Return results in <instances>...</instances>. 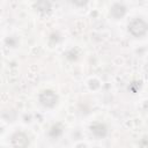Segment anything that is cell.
<instances>
[{"label": "cell", "mask_w": 148, "mask_h": 148, "mask_svg": "<svg viewBox=\"0 0 148 148\" xmlns=\"http://www.w3.org/2000/svg\"><path fill=\"white\" fill-rule=\"evenodd\" d=\"M12 142L15 148H25L29 145V140H28L27 135L23 133H16L12 138Z\"/></svg>", "instance_id": "3"}, {"label": "cell", "mask_w": 148, "mask_h": 148, "mask_svg": "<svg viewBox=\"0 0 148 148\" xmlns=\"http://www.w3.org/2000/svg\"><path fill=\"white\" fill-rule=\"evenodd\" d=\"M91 132L96 136H102L103 138L106 134V127L103 124H101V123H96V124H94L91 126Z\"/></svg>", "instance_id": "4"}, {"label": "cell", "mask_w": 148, "mask_h": 148, "mask_svg": "<svg viewBox=\"0 0 148 148\" xmlns=\"http://www.w3.org/2000/svg\"><path fill=\"white\" fill-rule=\"evenodd\" d=\"M40 103L46 108H53L58 102V96L52 90H45L39 96Z\"/></svg>", "instance_id": "2"}, {"label": "cell", "mask_w": 148, "mask_h": 148, "mask_svg": "<svg viewBox=\"0 0 148 148\" xmlns=\"http://www.w3.org/2000/svg\"><path fill=\"white\" fill-rule=\"evenodd\" d=\"M116 12H118V17H119V16H123V15L125 14V7H124L123 5H120V3H117V5H114V6L112 7L111 14L113 15V14H116Z\"/></svg>", "instance_id": "5"}, {"label": "cell", "mask_w": 148, "mask_h": 148, "mask_svg": "<svg viewBox=\"0 0 148 148\" xmlns=\"http://www.w3.org/2000/svg\"><path fill=\"white\" fill-rule=\"evenodd\" d=\"M128 31L134 37H142L148 31V24L142 18H134L128 24Z\"/></svg>", "instance_id": "1"}]
</instances>
